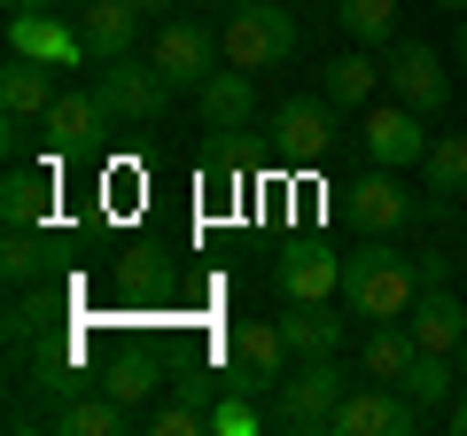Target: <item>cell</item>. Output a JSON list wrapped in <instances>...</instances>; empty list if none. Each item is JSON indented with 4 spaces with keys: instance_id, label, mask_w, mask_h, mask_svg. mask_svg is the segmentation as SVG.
<instances>
[{
    "instance_id": "20",
    "label": "cell",
    "mask_w": 467,
    "mask_h": 436,
    "mask_svg": "<svg viewBox=\"0 0 467 436\" xmlns=\"http://www.w3.org/2000/svg\"><path fill=\"white\" fill-rule=\"evenodd\" d=\"M281 336H288V351H296V358L343 351V312H335L327 296H312V304H296V296H288V312H281Z\"/></svg>"
},
{
    "instance_id": "11",
    "label": "cell",
    "mask_w": 467,
    "mask_h": 436,
    "mask_svg": "<svg viewBox=\"0 0 467 436\" xmlns=\"http://www.w3.org/2000/svg\"><path fill=\"white\" fill-rule=\"evenodd\" d=\"M358 149H367V164H420L429 156V133H420V109H405V101H374V109H358Z\"/></svg>"
},
{
    "instance_id": "7",
    "label": "cell",
    "mask_w": 467,
    "mask_h": 436,
    "mask_svg": "<svg viewBox=\"0 0 467 436\" xmlns=\"http://www.w3.org/2000/svg\"><path fill=\"white\" fill-rule=\"evenodd\" d=\"M327 429H335V436H420L429 420H420V405L405 398L398 382H358L343 405H335Z\"/></svg>"
},
{
    "instance_id": "29",
    "label": "cell",
    "mask_w": 467,
    "mask_h": 436,
    "mask_svg": "<svg viewBox=\"0 0 467 436\" xmlns=\"http://www.w3.org/2000/svg\"><path fill=\"white\" fill-rule=\"evenodd\" d=\"M257 429H273V420H257L250 405H242V389H234L226 405H211V436H257Z\"/></svg>"
},
{
    "instance_id": "13",
    "label": "cell",
    "mask_w": 467,
    "mask_h": 436,
    "mask_svg": "<svg viewBox=\"0 0 467 436\" xmlns=\"http://www.w3.org/2000/svg\"><path fill=\"white\" fill-rule=\"evenodd\" d=\"M195 118H202V133H250L257 125V78L250 70H211V78L195 86Z\"/></svg>"
},
{
    "instance_id": "1",
    "label": "cell",
    "mask_w": 467,
    "mask_h": 436,
    "mask_svg": "<svg viewBox=\"0 0 467 436\" xmlns=\"http://www.w3.org/2000/svg\"><path fill=\"white\" fill-rule=\"evenodd\" d=\"M420 257H405L389 234H358V250L343 257V304L350 319H405L420 304Z\"/></svg>"
},
{
    "instance_id": "19",
    "label": "cell",
    "mask_w": 467,
    "mask_h": 436,
    "mask_svg": "<svg viewBox=\"0 0 467 436\" xmlns=\"http://www.w3.org/2000/svg\"><path fill=\"white\" fill-rule=\"evenodd\" d=\"M413 327H405V319H367V336H358V358H350V367H358V382H398L405 367H413Z\"/></svg>"
},
{
    "instance_id": "9",
    "label": "cell",
    "mask_w": 467,
    "mask_h": 436,
    "mask_svg": "<svg viewBox=\"0 0 467 436\" xmlns=\"http://www.w3.org/2000/svg\"><path fill=\"white\" fill-rule=\"evenodd\" d=\"M218 55H226V47H218V32H211L202 16H164V32L149 39V63L164 70V78L180 86V94H195V86L211 78V70H218Z\"/></svg>"
},
{
    "instance_id": "5",
    "label": "cell",
    "mask_w": 467,
    "mask_h": 436,
    "mask_svg": "<svg viewBox=\"0 0 467 436\" xmlns=\"http://www.w3.org/2000/svg\"><path fill=\"white\" fill-rule=\"evenodd\" d=\"M288 367H296V351H288L281 319H242L226 343V389H242V398H273V389L288 382Z\"/></svg>"
},
{
    "instance_id": "35",
    "label": "cell",
    "mask_w": 467,
    "mask_h": 436,
    "mask_svg": "<svg viewBox=\"0 0 467 436\" xmlns=\"http://www.w3.org/2000/svg\"><path fill=\"white\" fill-rule=\"evenodd\" d=\"M24 8H55V0H8V16H24Z\"/></svg>"
},
{
    "instance_id": "15",
    "label": "cell",
    "mask_w": 467,
    "mask_h": 436,
    "mask_svg": "<svg viewBox=\"0 0 467 436\" xmlns=\"http://www.w3.org/2000/svg\"><path fill=\"white\" fill-rule=\"evenodd\" d=\"M55 63H32V55H8V70H0V118L8 125H39L55 109Z\"/></svg>"
},
{
    "instance_id": "37",
    "label": "cell",
    "mask_w": 467,
    "mask_h": 436,
    "mask_svg": "<svg viewBox=\"0 0 467 436\" xmlns=\"http://www.w3.org/2000/svg\"><path fill=\"white\" fill-rule=\"evenodd\" d=\"M460 382H467V343H460Z\"/></svg>"
},
{
    "instance_id": "14",
    "label": "cell",
    "mask_w": 467,
    "mask_h": 436,
    "mask_svg": "<svg viewBox=\"0 0 467 436\" xmlns=\"http://www.w3.org/2000/svg\"><path fill=\"white\" fill-rule=\"evenodd\" d=\"M39 133H47V149L78 156V149H94V140L109 133V109H101L94 86H70V94H55V109L39 118Z\"/></svg>"
},
{
    "instance_id": "2",
    "label": "cell",
    "mask_w": 467,
    "mask_h": 436,
    "mask_svg": "<svg viewBox=\"0 0 467 436\" xmlns=\"http://www.w3.org/2000/svg\"><path fill=\"white\" fill-rule=\"evenodd\" d=\"M358 389V367H350L343 351H319V358H296L288 367V382L273 389V429H288V436H312V429H327L335 420V405Z\"/></svg>"
},
{
    "instance_id": "26",
    "label": "cell",
    "mask_w": 467,
    "mask_h": 436,
    "mask_svg": "<svg viewBox=\"0 0 467 436\" xmlns=\"http://www.w3.org/2000/svg\"><path fill=\"white\" fill-rule=\"evenodd\" d=\"M327 16L350 32V47H389L398 39V0H335Z\"/></svg>"
},
{
    "instance_id": "31",
    "label": "cell",
    "mask_w": 467,
    "mask_h": 436,
    "mask_svg": "<svg viewBox=\"0 0 467 436\" xmlns=\"http://www.w3.org/2000/svg\"><path fill=\"white\" fill-rule=\"evenodd\" d=\"M444 273H451V257H444V250H420V281L436 288V281H444Z\"/></svg>"
},
{
    "instance_id": "17",
    "label": "cell",
    "mask_w": 467,
    "mask_h": 436,
    "mask_svg": "<svg viewBox=\"0 0 467 436\" xmlns=\"http://www.w3.org/2000/svg\"><path fill=\"white\" fill-rule=\"evenodd\" d=\"M273 281H281V296L312 304V296H343V257L327 250V242H296V250L273 265Z\"/></svg>"
},
{
    "instance_id": "8",
    "label": "cell",
    "mask_w": 467,
    "mask_h": 436,
    "mask_svg": "<svg viewBox=\"0 0 467 436\" xmlns=\"http://www.w3.org/2000/svg\"><path fill=\"white\" fill-rule=\"evenodd\" d=\"M413 187L398 180L389 164H367L358 180L343 187V218H350V234H398V226H413Z\"/></svg>"
},
{
    "instance_id": "4",
    "label": "cell",
    "mask_w": 467,
    "mask_h": 436,
    "mask_svg": "<svg viewBox=\"0 0 467 436\" xmlns=\"http://www.w3.org/2000/svg\"><path fill=\"white\" fill-rule=\"evenodd\" d=\"M94 94H101V109H109V125H156V118L171 109V94H180V86H171L156 63L109 55V63H94Z\"/></svg>"
},
{
    "instance_id": "10",
    "label": "cell",
    "mask_w": 467,
    "mask_h": 436,
    "mask_svg": "<svg viewBox=\"0 0 467 436\" xmlns=\"http://www.w3.org/2000/svg\"><path fill=\"white\" fill-rule=\"evenodd\" d=\"M382 86H389V101H405V109H420V118H436V109L451 101V70H444V55L420 47V39H389Z\"/></svg>"
},
{
    "instance_id": "18",
    "label": "cell",
    "mask_w": 467,
    "mask_h": 436,
    "mask_svg": "<svg viewBox=\"0 0 467 436\" xmlns=\"http://www.w3.org/2000/svg\"><path fill=\"white\" fill-rule=\"evenodd\" d=\"M140 8L133 0H86L78 8V39H86V55L94 63H109V55H133V39H140Z\"/></svg>"
},
{
    "instance_id": "6",
    "label": "cell",
    "mask_w": 467,
    "mask_h": 436,
    "mask_svg": "<svg viewBox=\"0 0 467 436\" xmlns=\"http://www.w3.org/2000/svg\"><path fill=\"white\" fill-rule=\"evenodd\" d=\"M265 125H273V149L296 156V164H327L335 140H343V109H335L327 94H288Z\"/></svg>"
},
{
    "instance_id": "12",
    "label": "cell",
    "mask_w": 467,
    "mask_h": 436,
    "mask_svg": "<svg viewBox=\"0 0 467 436\" xmlns=\"http://www.w3.org/2000/svg\"><path fill=\"white\" fill-rule=\"evenodd\" d=\"M8 55H32V63H55V70L94 63L86 39H78V24H63L55 8H24V16H8Z\"/></svg>"
},
{
    "instance_id": "16",
    "label": "cell",
    "mask_w": 467,
    "mask_h": 436,
    "mask_svg": "<svg viewBox=\"0 0 467 436\" xmlns=\"http://www.w3.org/2000/svg\"><path fill=\"white\" fill-rule=\"evenodd\" d=\"M405 327H413V343H420V351L460 358V343H467V304L451 296L444 281H436V288H420V304L405 312Z\"/></svg>"
},
{
    "instance_id": "27",
    "label": "cell",
    "mask_w": 467,
    "mask_h": 436,
    "mask_svg": "<svg viewBox=\"0 0 467 436\" xmlns=\"http://www.w3.org/2000/svg\"><path fill=\"white\" fill-rule=\"evenodd\" d=\"M0 273H8V288H32L39 273H47V226H8Z\"/></svg>"
},
{
    "instance_id": "32",
    "label": "cell",
    "mask_w": 467,
    "mask_h": 436,
    "mask_svg": "<svg viewBox=\"0 0 467 436\" xmlns=\"http://www.w3.org/2000/svg\"><path fill=\"white\" fill-rule=\"evenodd\" d=\"M444 429H451V436H467V398H451V405H444Z\"/></svg>"
},
{
    "instance_id": "22",
    "label": "cell",
    "mask_w": 467,
    "mask_h": 436,
    "mask_svg": "<svg viewBox=\"0 0 467 436\" xmlns=\"http://www.w3.org/2000/svg\"><path fill=\"white\" fill-rule=\"evenodd\" d=\"M47 429H63V436H125L133 429V413H125V398L117 389H101V398H70V405H55L47 413Z\"/></svg>"
},
{
    "instance_id": "28",
    "label": "cell",
    "mask_w": 467,
    "mask_h": 436,
    "mask_svg": "<svg viewBox=\"0 0 467 436\" xmlns=\"http://www.w3.org/2000/svg\"><path fill=\"white\" fill-rule=\"evenodd\" d=\"M149 436H202L211 429V413H202V398H187V389H171V405H156L149 420H140Z\"/></svg>"
},
{
    "instance_id": "24",
    "label": "cell",
    "mask_w": 467,
    "mask_h": 436,
    "mask_svg": "<svg viewBox=\"0 0 467 436\" xmlns=\"http://www.w3.org/2000/svg\"><path fill=\"white\" fill-rule=\"evenodd\" d=\"M451 382H460V374H451V358H444V351H413V367L398 374V389L420 405V420H444V405H451Z\"/></svg>"
},
{
    "instance_id": "30",
    "label": "cell",
    "mask_w": 467,
    "mask_h": 436,
    "mask_svg": "<svg viewBox=\"0 0 467 436\" xmlns=\"http://www.w3.org/2000/svg\"><path fill=\"white\" fill-rule=\"evenodd\" d=\"M101 389H117V398L133 405L140 389H149V367H133V358H125V367H117V374H109V382H101Z\"/></svg>"
},
{
    "instance_id": "33",
    "label": "cell",
    "mask_w": 467,
    "mask_h": 436,
    "mask_svg": "<svg viewBox=\"0 0 467 436\" xmlns=\"http://www.w3.org/2000/svg\"><path fill=\"white\" fill-rule=\"evenodd\" d=\"M140 16H171V8H180V0H133Z\"/></svg>"
},
{
    "instance_id": "21",
    "label": "cell",
    "mask_w": 467,
    "mask_h": 436,
    "mask_svg": "<svg viewBox=\"0 0 467 436\" xmlns=\"http://www.w3.org/2000/svg\"><path fill=\"white\" fill-rule=\"evenodd\" d=\"M319 94H327L335 109H374V94H382V63H374L367 47L335 55V63L319 70Z\"/></svg>"
},
{
    "instance_id": "23",
    "label": "cell",
    "mask_w": 467,
    "mask_h": 436,
    "mask_svg": "<svg viewBox=\"0 0 467 436\" xmlns=\"http://www.w3.org/2000/svg\"><path fill=\"white\" fill-rule=\"evenodd\" d=\"M420 180H429V211L467 195V133H436L429 156H420Z\"/></svg>"
},
{
    "instance_id": "25",
    "label": "cell",
    "mask_w": 467,
    "mask_h": 436,
    "mask_svg": "<svg viewBox=\"0 0 467 436\" xmlns=\"http://www.w3.org/2000/svg\"><path fill=\"white\" fill-rule=\"evenodd\" d=\"M47 211H55V187H47V171H8L0 180V218L8 226H47Z\"/></svg>"
},
{
    "instance_id": "34",
    "label": "cell",
    "mask_w": 467,
    "mask_h": 436,
    "mask_svg": "<svg viewBox=\"0 0 467 436\" xmlns=\"http://www.w3.org/2000/svg\"><path fill=\"white\" fill-rule=\"evenodd\" d=\"M451 55H460V63H467V16H460V32H451Z\"/></svg>"
},
{
    "instance_id": "3",
    "label": "cell",
    "mask_w": 467,
    "mask_h": 436,
    "mask_svg": "<svg viewBox=\"0 0 467 436\" xmlns=\"http://www.w3.org/2000/svg\"><path fill=\"white\" fill-rule=\"evenodd\" d=\"M218 47H226L234 70H250V78H257V70L296 63L304 24H296V8H281V0H234L226 24H218Z\"/></svg>"
},
{
    "instance_id": "36",
    "label": "cell",
    "mask_w": 467,
    "mask_h": 436,
    "mask_svg": "<svg viewBox=\"0 0 467 436\" xmlns=\"http://www.w3.org/2000/svg\"><path fill=\"white\" fill-rule=\"evenodd\" d=\"M429 8H444V16H467V0H429Z\"/></svg>"
}]
</instances>
